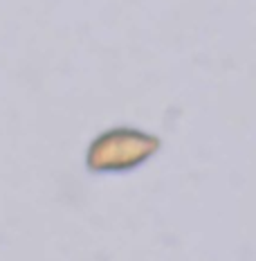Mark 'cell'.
<instances>
[{
    "mask_svg": "<svg viewBox=\"0 0 256 261\" xmlns=\"http://www.w3.org/2000/svg\"><path fill=\"white\" fill-rule=\"evenodd\" d=\"M160 149L155 135L137 128H110L101 133L88 151L90 171H126L151 158Z\"/></svg>",
    "mask_w": 256,
    "mask_h": 261,
    "instance_id": "6da1fadb",
    "label": "cell"
}]
</instances>
